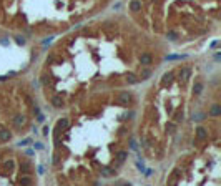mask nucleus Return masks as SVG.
Segmentation results:
<instances>
[{"instance_id": "nucleus-1", "label": "nucleus", "mask_w": 221, "mask_h": 186, "mask_svg": "<svg viewBox=\"0 0 221 186\" xmlns=\"http://www.w3.org/2000/svg\"><path fill=\"white\" fill-rule=\"evenodd\" d=\"M132 93L130 92H120L118 93V97H116V101H118V105L120 106H128V105H132Z\"/></svg>"}, {"instance_id": "nucleus-2", "label": "nucleus", "mask_w": 221, "mask_h": 186, "mask_svg": "<svg viewBox=\"0 0 221 186\" xmlns=\"http://www.w3.org/2000/svg\"><path fill=\"white\" fill-rule=\"evenodd\" d=\"M140 63H141V65H145V67L151 65V63H153V55H151L150 52H143L141 55H140Z\"/></svg>"}, {"instance_id": "nucleus-3", "label": "nucleus", "mask_w": 221, "mask_h": 186, "mask_svg": "<svg viewBox=\"0 0 221 186\" xmlns=\"http://www.w3.org/2000/svg\"><path fill=\"white\" fill-rule=\"evenodd\" d=\"M67 128H68V118H62V120H58L57 126H55V135L62 133V131L67 130Z\"/></svg>"}, {"instance_id": "nucleus-4", "label": "nucleus", "mask_w": 221, "mask_h": 186, "mask_svg": "<svg viewBox=\"0 0 221 186\" xmlns=\"http://www.w3.org/2000/svg\"><path fill=\"white\" fill-rule=\"evenodd\" d=\"M173 78H175V75L171 73V71L165 73V75H163V78H161V85H163V87H170V85L173 83Z\"/></svg>"}, {"instance_id": "nucleus-5", "label": "nucleus", "mask_w": 221, "mask_h": 186, "mask_svg": "<svg viewBox=\"0 0 221 186\" xmlns=\"http://www.w3.org/2000/svg\"><path fill=\"white\" fill-rule=\"evenodd\" d=\"M141 7H143V3H141V0H132L130 2V12H141Z\"/></svg>"}, {"instance_id": "nucleus-6", "label": "nucleus", "mask_w": 221, "mask_h": 186, "mask_svg": "<svg viewBox=\"0 0 221 186\" xmlns=\"http://www.w3.org/2000/svg\"><path fill=\"white\" fill-rule=\"evenodd\" d=\"M25 123H27V118H25L23 115H17L15 118H13V125H15L17 128H22Z\"/></svg>"}, {"instance_id": "nucleus-7", "label": "nucleus", "mask_w": 221, "mask_h": 186, "mask_svg": "<svg viewBox=\"0 0 221 186\" xmlns=\"http://www.w3.org/2000/svg\"><path fill=\"white\" fill-rule=\"evenodd\" d=\"M196 138L198 140H206L208 138V130L203 128V126H198L196 128Z\"/></svg>"}, {"instance_id": "nucleus-8", "label": "nucleus", "mask_w": 221, "mask_h": 186, "mask_svg": "<svg viewBox=\"0 0 221 186\" xmlns=\"http://www.w3.org/2000/svg\"><path fill=\"white\" fill-rule=\"evenodd\" d=\"M12 140V133L8 130H5V128H2L0 130V141H10Z\"/></svg>"}, {"instance_id": "nucleus-9", "label": "nucleus", "mask_w": 221, "mask_h": 186, "mask_svg": "<svg viewBox=\"0 0 221 186\" xmlns=\"http://www.w3.org/2000/svg\"><path fill=\"white\" fill-rule=\"evenodd\" d=\"M210 115H211V116H219V115H221V106H219V103H213V106H211V110H210Z\"/></svg>"}, {"instance_id": "nucleus-10", "label": "nucleus", "mask_w": 221, "mask_h": 186, "mask_svg": "<svg viewBox=\"0 0 221 186\" xmlns=\"http://www.w3.org/2000/svg\"><path fill=\"white\" fill-rule=\"evenodd\" d=\"M52 105L55 106V108H62L63 105H65V101H63L62 97H53L52 98Z\"/></svg>"}, {"instance_id": "nucleus-11", "label": "nucleus", "mask_w": 221, "mask_h": 186, "mask_svg": "<svg viewBox=\"0 0 221 186\" xmlns=\"http://www.w3.org/2000/svg\"><path fill=\"white\" fill-rule=\"evenodd\" d=\"M203 88H205V85H203L201 81H196V83L193 85V93H195V95H201Z\"/></svg>"}, {"instance_id": "nucleus-12", "label": "nucleus", "mask_w": 221, "mask_h": 186, "mask_svg": "<svg viewBox=\"0 0 221 186\" xmlns=\"http://www.w3.org/2000/svg\"><path fill=\"white\" fill-rule=\"evenodd\" d=\"M151 76V70L150 68H143L140 71V80H148Z\"/></svg>"}, {"instance_id": "nucleus-13", "label": "nucleus", "mask_w": 221, "mask_h": 186, "mask_svg": "<svg viewBox=\"0 0 221 186\" xmlns=\"http://www.w3.org/2000/svg\"><path fill=\"white\" fill-rule=\"evenodd\" d=\"M126 156H128V153H126V151H120L118 155H116V165H121V163L126 160Z\"/></svg>"}, {"instance_id": "nucleus-14", "label": "nucleus", "mask_w": 221, "mask_h": 186, "mask_svg": "<svg viewBox=\"0 0 221 186\" xmlns=\"http://www.w3.org/2000/svg\"><path fill=\"white\" fill-rule=\"evenodd\" d=\"M125 80H126V83L133 85V83H136V81H138L140 78H138L136 75H133V73H128V75H126V78H125Z\"/></svg>"}, {"instance_id": "nucleus-15", "label": "nucleus", "mask_w": 221, "mask_h": 186, "mask_svg": "<svg viewBox=\"0 0 221 186\" xmlns=\"http://www.w3.org/2000/svg\"><path fill=\"white\" fill-rule=\"evenodd\" d=\"M189 75H191V70H189V68H183V70H180V78L188 80V78H189Z\"/></svg>"}, {"instance_id": "nucleus-16", "label": "nucleus", "mask_w": 221, "mask_h": 186, "mask_svg": "<svg viewBox=\"0 0 221 186\" xmlns=\"http://www.w3.org/2000/svg\"><path fill=\"white\" fill-rule=\"evenodd\" d=\"M100 173H101L103 176H113V175L116 173V171L113 170V168H101V171H100Z\"/></svg>"}, {"instance_id": "nucleus-17", "label": "nucleus", "mask_w": 221, "mask_h": 186, "mask_svg": "<svg viewBox=\"0 0 221 186\" xmlns=\"http://www.w3.org/2000/svg\"><path fill=\"white\" fill-rule=\"evenodd\" d=\"M20 170H22V173H28V170H30V163L28 161H23L20 165Z\"/></svg>"}, {"instance_id": "nucleus-18", "label": "nucleus", "mask_w": 221, "mask_h": 186, "mask_svg": "<svg viewBox=\"0 0 221 186\" xmlns=\"http://www.w3.org/2000/svg\"><path fill=\"white\" fill-rule=\"evenodd\" d=\"M183 116H184V115H183V110H178L176 113H175V121H176V123H180V121L183 120Z\"/></svg>"}, {"instance_id": "nucleus-19", "label": "nucleus", "mask_w": 221, "mask_h": 186, "mask_svg": "<svg viewBox=\"0 0 221 186\" xmlns=\"http://www.w3.org/2000/svg\"><path fill=\"white\" fill-rule=\"evenodd\" d=\"M19 183L20 184H30L32 183V178H28V176H22V178L19 179Z\"/></svg>"}, {"instance_id": "nucleus-20", "label": "nucleus", "mask_w": 221, "mask_h": 186, "mask_svg": "<svg viewBox=\"0 0 221 186\" xmlns=\"http://www.w3.org/2000/svg\"><path fill=\"white\" fill-rule=\"evenodd\" d=\"M175 130H176V125H175V123H168V125H166V131H168V133H175Z\"/></svg>"}, {"instance_id": "nucleus-21", "label": "nucleus", "mask_w": 221, "mask_h": 186, "mask_svg": "<svg viewBox=\"0 0 221 186\" xmlns=\"http://www.w3.org/2000/svg\"><path fill=\"white\" fill-rule=\"evenodd\" d=\"M15 42L19 43V45H25L27 40H25V37H20V35H19V37H15Z\"/></svg>"}, {"instance_id": "nucleus-22", "label": "nucleus", "mask_w": 221, "mask_h": 186, "mask_svg": "<svg viewBox=\"0 0 221 186\" xmlns=\"http://www.w3.org/2000/svg\"><path fill=\"white\" fill-rule=\"evenodd\" d=\"M28 143H32V140H30V138H25L23 141H20L19 145H20V146H25V145H28Z\"/></svg>"}, {"instance_id": "nucleus-23", "label": "nucleus", "mask_w": 221, "mask_h": 186, "mask_svg": "<svg viewBox=\"0 0 221 186\" xmlns=\"http://www.w3.org/2000/svg\"><path fill=\"white\" fill-rule=\"evenodd\" d=\"M130 146H132L133 149H136L138 146H136V143H135V140H130Z\"/></svg>"}, {"instance_id": "nucleus-24", "label": "nucleus", "mask_w": 221, "mask_h": 186, "mask_svg": "<svg viewBox=\"0 0 221 186\" xmlns=\"http://www.w3.org/2000/svg\"><path fill=\"white\" fill-rule=\"evenodd\" d=\"M43 85H50V80H48V76H43Z\"/></svg>"}, {"instance_id": "nucleus-25", "label": "nucleus", "mask_w": 221, "mask_h": 186, "mask_svg": "<svg viewBox=\"0 0 221 186\" xmlns=\"http://www.w3.org/2000/svg\"><path fill=\"white\" fill-rule=\"evenodd\" d=\"M48 131H50V128H48V126H45V128H43V135H45V136H48Z\"/></svg>"}, {"instance_id": "nucleus-26", "label": "nucleus", "mask_w": 221, "mask_h": 186, "mask_svg": "<svg viewBox=\"0 0 221 186\" xmlns=\"http://www.w3.org/2000/svg\"><path fill=\"white\" fill-rule=\"evenodd\" d=\"M35 146H37V149H42V148H43V145H42V143H37Z\"/></svg>"}, {"instance_id": "nucleus-27", "label": "nucleus", "mask_w": 221, "mask_h": 186, "mask_svg": "<svg viewBox=\"0 0 221 186\" xmlns=\"http://www.w3.org/2000/svg\"><path fill=\"white\" fill-rule=\"evenodd\" d=\"M0 8H2V5H0Z\"/></svg>"}]
</instances>
